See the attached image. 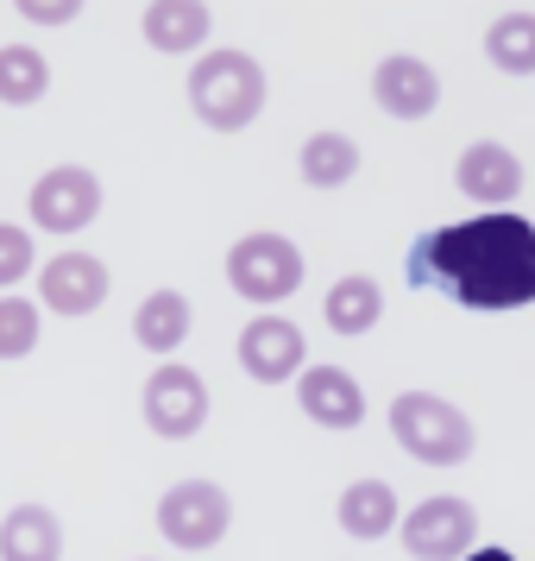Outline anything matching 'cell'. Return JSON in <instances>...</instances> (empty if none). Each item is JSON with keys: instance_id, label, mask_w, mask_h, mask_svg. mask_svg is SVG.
Instances as JSON below:
<instances>
[{"instance_id": "obj_26", "label": "cell", "mask_w": 535, "mask_h": 561, "mask_svg": "<svg viewBox=\"0 0 535 561\" xmlns=\"http://www.w3.org/2000/svg\"><path fill=\"white\" fill-rule=\"evenodd\" d=\"M146 561H152V556H146Z\"/></svg>"}, {"instance_id": "obj_5", "label": "cell", "mask_w": 535, "mask_h": 561, "mask_svg": "<svg viewBox=\"0 0 535 561\" xmlns=\"http://www.w3.org/2000/svg\"><path fill=\"white\" fill-rule=\"evenodd\" d=\"M228 530H233L228 485H214V480H177L164 499H158V536H164L171 549H183V556H202V549H214Z\"/></svg>"}, {"instance_id": "obj_3", "label": "cell", "mask_w": 535, "mask_h": 561, "mask_svg": "<svg viewBox=\"0 0 535 561\" xmlns=\"http://www.w3.org/2000/svg\"><path fill=\"white\" fill-rule=\"evenodd\" d=\"M391 435L422 467H460V460H473V448H479L473 416L460 404H447L441 391H397L391 398Z\"/></svg>"}, {"instance_id": "obj_25", "label": "cell", "mask_w": 535, "mask_h": 561, "mask_svg": "<svg viewBox=\"0 0 535 561\" xmlns=\"http://www.w3.org/2000/svg\"><path fill=\"white\" fill-rule=\"evenodd\" d=\"M466 561H516V556H510V549H473Z\"/></svg>"}, {"instance_id": "obj_1", "label": "cell", "mask_w": 535, "mask_h": 561, "mask_svg": "<svg viewBox=\"0 0 535 561\" xmlns=\"http://www.w3.org/2000/svg\"><path fill=\"white\" fill-rule=\"evenodd\" d=\"M404 278L416 290H441L460 309H530L535 304V221L516 208L473 215L454 228H429L409 240Z\"/></svg>"}, {"instance_id": "obj_10", "label": "cell", "mask_w": 535, "mask_h": 561, "mask_svg": "<svg viewBox=\"0 0 535 561\" xmlns=\"http://www.w3.org/2000/svg\"><path fill=\"white\" fill-rule=\"evenodd\" d=\"M454 183L466 203H479V215H498L523 196V158L510 152L504 139H473L466 152L454 158Z\"/></svg>"}, {"instance_id": "obj_8", "label": "cell", "mask_w": 535, "mask_h": 561, "mask_svg": "<svg viewBox=\"0 0 535 561\" xmlns=\"http://www.w3.org/2000/svg\"><path fill=\"white\" fill-rule=\"evenodd\" d=\"M102 178L89 171V164H51L45 178L32 183V233H77L89 228L95 215H102Z\"/></svg>"}, {"instance_id": "obj_12", "label": "cell", "mask_w": 535, "mask_h": 561, "mask_svg": "<svg viewBox=\"0 0 535 561\" xmlns=\"http://www.w3.org/2000/svg\"><path fill=\"white\" fill-rule=\"evenodd\" d=\"M107 290H114V278H107V265L95 253L70 247V253H51L38 265V304L51 316H95L107 304Z\"/></svg>"}, {"instance_id": "obj_20", "label": "cell", "mask_w": 535, "mask_h": 561, "mask_svg": "<svg viewBox=\"0 0 535 561\" xmlns=\"http://www.w3.org/2000/svg\"><path fill=\"white\" fill-rule=\"evenodd\" d=\"M485 64L498 77H535V13H498L485 26Z\"/></svg>"}, {"instance_id": "obj_24", "label": "cell", "mask_w": 535, "mask_h": 561, "mask_svg": "<svg viewBox=\"0 0 535 561\" xmlns=\"http://www.w3.org/2000/svg\"><path fill=\"white\" fill-rule=\"evenodd\" d=\"M89 0H13V13L26 20V26H70Z\"/></svg>"}, {"instance_id": "obj_18", "label": "cell", "mask_w": 535, "mask_h": 561, "mask_svg": "<svg viewBox=\"0 0 535 561\" xmlns=\"http://www.w3.org/2000/svg\"><path fill=\"white\" fill-rule=\"evenodd\" d=\"M296 178L309 190H347L359 178V139L340 127H322L303 139V152H296Z\"/></svg>"}, {"instance_id": "obj_23", "label": "cell", "mask_w": 535, "mask_h": 561, "mask_svg": "<svg viewBox=\"0 0 535 561\" xmlns=\"http://www.w3.org/2000/svg\"><path fill=\"white\" fill-rule=\"evenodd\" d=\"M20 278H32V233L20 221H0V297Z\"/></svg>"}, {"instance_id": "obj_7", "label": "cell", "mask_w": 535, "mask_h": 561, "mask_svg": "<svg viewBox=\"0 0 535 561\" xmlns=\"http://www.w3.org/2000/svg\"><path fill=\"white\" fill-rule=\"evenodd\" d=\"M404 549L416 561H466L473 542H479V511L473 499H454V492H434L422 505H409L404 517Z\"/></svg>"}, {"instance_id": "obj_17", "label": "cell", "mask_w": 535, "mask_h": 561, "mask_svg": "<svg viewBox=\"0 0 535 561\" xmlns=\"http://www.w3.org/2000/svg\"><path fill=\"white\" fill-rule=\"evenodd\" d=\"M189 329H196V309H189V297L183 290H152L146 304H139V316H132V341L146 347V354H158V359H171L189 341Z\"/></svg>"}, {"instance_id": "obj_11", "label": "cell", "mask_w": 535, "mask_h": 561, "mask_svg": "<svg viewBox=\"0 0 535 561\" xmlns=\"http://www.w3.org/2000/svg\"><path fill=\"white\" fill-rule=\"evenodd\" d=\"M372 102H379V114L416 127V121H429L434 107H441V77H434L429 57L391 51V57H379V70H372Z\"/></svg>"}, {"instance_id": "obj_14", "label": "cell", "mask_w": 535, "mask_h": 561, "mask_svg": "<svg viewBox=\"0 0 535 561\" xmlns=\"http://www.w3.org/2000/svg\"><path fill=\"white\" fill-rule=\"evenodd\" d=\"M139 32H146V45L158 57H202L214 51L208 38H214V13H208V0H152L146 13H139Z\"/></svg>"}, {"instance_id": "obj_21", "label": "cell", "mask_w": 535, "mask_h": 561, "mask_svg": "<svg viewBox=\"0 0 535 561\" xmlns=\"http://www.w3.org/2000/svg\"><path fill=\"white\" fill-rule=\"evenodd\" d=\"M45 95H51V57L38 45H0V102L38 107Z\"/></svg>"}, {"instance_id": "obj_22", "label": "cell", "mask_w": 535, "mask_h": 561, "mask_svg": "<svg viewBox=\"0 0 535 561\" xmlns=\"http://www.w3.org/2000/svg\"><path fill=\"white\" fill-rule=\"evenodd\" d=\"M38 334H45V304L32 297H0V359H26L38 354Z\"/></svg>"}, {"instance_id": "obj_9", "label": "cell", "mask_w": 535, "mask_h": 561, "mask_svg": "<svg viewBox=\"0 0 535 561\" xmlns=\"http://www.w3.org/2000/svg\"><path fill=\"white\" fill-rule=\"evenodd\" d=\"M233 354H240V373L258 385H283V379H303L309 373V341L303 329L290 322V316H253L240 341H233Z\"/></svg>"}, {"instance_id": "obj_19", "label": "cell", "mask_w": 535, "mask_h": 561, "mask_svg": "<svg viewBox=\"0 0 535 561\" xmlns=\"http://www.w3.org/2000/svg\"><path fill=\"white\" fill-rule=\"evenodd\" d=\"M322 322H328L334 334H372L384 322V290L379 278H365V272H347V278L328 284V297H322Z\"/></svg>"}, {"instance_id": "obj_6", "label": "cell", "mask_w": 535, "mask_h": 561, "mask_svg": "<svg viewBox=\"0 0 535 561\" xmlns=\"http://www.w3.org/2000/svg\"><path fill=\"white\" fill-rule=\"evenodd\" d=\"M146 430L164 435V442H189V435H202L208 423V379L196 366H183V359H158V373L146 379Z\"/></svg>"}, {"instance_id": "obj_15", "label": "cell", "mask_w": 535, "mask_h": 561, "mask_svg": "<svg viewBox=\"0 0 535 561\" xmlns=\"http://www.w3.org/2000/svg\"><path fill=\"white\" fill-rule=\"evenodd\" d=\"M0 561H63V524L51 505L0 511Z\"/></svg>"}, {"instance_id": "obj_2", "label": "cell", "mask_w": 535, "mask_h": 561, "mask_svg": "<svg viewBox=\"0 0 535 561\" xmlns=\"http://www.w3.org/2000/svg\"><path fill=\"white\" fill-rule=\"evenodd\" d=\"M189 114L202 121L208 133H246L265 114V95H271V77L253 51H233V45H214L189 64Z\"/></svg>"}, {"instance_id": "obj_13", "label": "cell", "mask_w": 535, "mask_h": 561, "mask_svg": "<svg viewBox=\"0 0 535 561\" xmlns=\"http://www.w3.org/2000/svg\"><path fill=\"white\" fill-rule=\"evenodd\" d=\"M296 404L315 430H359L365 423V385L347 373V366H309L296 379Z\"/></svg>"}, {"instance_id": "obj_4", "label": "cell", "mask_w": 535, "mask_h": 561, "mask_svg": "<svg viewBox=\"0 0 535 561\" xmlns=\"http://www.w3.org/2000/svg\"><path fill=\"white\" fill-rule=\"evenodd\" d=\"M303 278H309L303 247H296L290 233H278V228H253V233H240V240L228 247L233 297H246L258 316L278 309V304H290V297L303 290Z\"/></svg>"}, {"instance_id": "obj_16", "label": "cell", "mask_w": 535, "mask_h": 561, "mask_svg": "<svg viewBox=\"0 0 535 561\" xmlns=\"http://www.w3.org/2000/svg\"><path fill=\"white\" fill-rule=\"evenodd\" d=\"M334 517H340V530L353 536V542H379V536L404 530V505H397V492L384 480H353L340 492Z\"/></svg>"}]
</instances>
